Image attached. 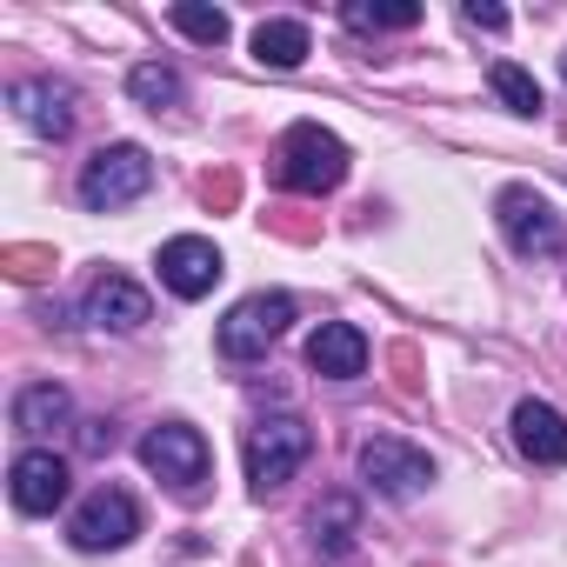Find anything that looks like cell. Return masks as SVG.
<instances>
[{
    "label": "cell",
    "mask_w": 567,
    "mask_h": 567,
    "mask_svg": "<svg viewBox=\"0 0 567 567\" xmlns=\"http://www.w3.org/2000/svg\"><path fill=\"white\" fill-rule=\"evenodd\" d=\"M308 454H315V427L301 421V414H260L254 427H247V487L267 501V494H280L301 467H308Z\"/></svg>",
    "instance_id": "6da1fadb"
},
{
    "label": "cell",
    "mask_w": 567,
    "mask_h": 567,
    "mask_svg": "<svg viewBox=\"0 0 567 567\" xmlns=\"http://www.w3.org/2000/svg\"><path fill=\"white\" fill-rule=\"evenodd\" d=\"M274 174H280L288 194H334L348 181V141L328 134L321 121H301V127H288V141H280Z\"/></svg>",
    "instance_id": "7a4b0ae2"
},
{
    "label": "cell",
    "mask_w": 567,
    "mask_h": 567,
    "mask_svg": "<svg viewBox=\"0 0 567 567\" xmlns=\"http://www.w3.org/2000/svg\"><path fill=\"white\" fill-rule=\"evenodd\" d=\"M147 187H154V154L134 147V141H114V147H101V154L81 167V207H94V214L134 207Z\"/></svg>",
    "instance_id": "3957f363"
},
{
    "label": "cell",
    "mask_w": 567,
    "mask_h": 567,
    "mask_svg": "<svg viewBox=\"0 0 567 567\" xmlns=\"http://www.w3.org/2000/svg\"><path fill=\"white\" fill-rule=\"evenodd\" d=\"M288 321H295V295H247V301L227 308L214 348H220L227 361H260L280 334H288Z\"/></svg>",
    "instance_id": "277c9868"
},
{
    "label": "cell",
    "mask_w": 567,
    "mask_h": 567,
    "mask_svg": "<svg viewBox=\"0 0 567 567\" xmlns=\"http://www.w3.org/2000/svg\"><path fill=\"white\" fill-rule=\"evenodd\" d=\"M361 481L388 501H414L421 487H434V454L401 434H374V441H361Z\"/></svg>",
    "instance_id": "5b68a950"
},
{
    "label": "cell",
    "mask_w": 567,
    "mask_h": 567,
    "mask_svg": "<svg viewBox=\"0 0 567 567\" xmlns=\"http://www.w3.org/2000/svg\"><path fill=\"white\" fill-rule=\"evenodd\" d=\"M141 461H147V474H161L174 494H200V481H207V467H214L207 434L187 427V421H161V427L141 441Z\"/></svg>",
    "instance_id": "8992f818"
},
{
    "label": "cell",
    "mask_w": 567,
    "mask_h": 567,
    "mask_svg": "<svg viewBox=\"0 0 567 567\" xmlns=\"http://www.w3.org/2000/svg\"><path fill=\"white\" fill-rule=\"evenodd\" d=\"M134 534H141V507H134L127 487H94V494L74 507V520H68V540H74L81 554H114V547H127Z\"/></svg>",
    "instance_id": "52a82bcc"
},
{
    "label": "cell",
    "mask_w": 567,
    "mask_h": 567,
    "mask_svg": "<svg viewBox=\"0 0 567 567\" xmlns=\"http://www.w3.org/2000/svg\"><path fill=\"white\" fill-rule=\"evenodd\" d=\"M494 214H501V227H507V240H514V254H527V260H554L560 254V220H554V207L534 194V187H507L501 200H494Z\"/></svg>",
    "instance_id": "ba28073f"
},
{
    "label": "cell",
    "mask_w": 567,
    "mask_h": 567,
    "mask_svg": "<svg viewBox=\"0 0 567 567\" xmlns=\"http://www.w3.org/2000/svg\"><path fill=\"white\" fill-rule=\"evenodd\" d=\"M68 487H74V474L54 447H21L14 467H8V494H14L21 514H54L68 501Z\"/></svg>",
    "instance_id": "9c48e42d"
},
{
    "label": "cell",
    "mask_w": 567,
    "mask_h": 567,
    "mask_svg": "<svg viewBox=\"0 0 567 567\" xmlns=\"http://www.w3.org/2000/svg\"><path fill=\"white\" fill-rule=\"evenodd\" d=\"M161 288L167 295H181V301H200V295H214V280L227 274L220 267V247L214 240H200V234H174L167 247H161Z\"/></svg>",
    "instance_id": "30bf717a"
},
{
    "label": "cell",
    "mask_w": 567,
    "mask_h": 567,
    "mask_svg": "<svg viewBox=\"0 0 567 567\" xmlns=\"http://www.w3.org/2000/svg\"><path fill=\"white\" fill-rule=\"evenodd\" d=\"M81 315H87L94 328H107V334H134V328L154 321V301H147L141 280H127V274H101L94 288H87V301H81Z\"/></svg>",
    "instance_id": "8fae6325"
},
{
    "label": "cell",
    "mask_w": 567,
    "mask_h": 567,
    "mask_svg": "<svg viewBox=\"0 0 567 567\" xmlns=\"http://www.w3.org/2000/svg\"><path fill=\"white\" fill-rule=\"evenodd\" d=\"M8 101H14V114H21L34 134H48V141H68V134H74V87H68V81H48V74H41V81H14Z\"/></svg>",
    "instance_id": "7c38bea8"
},
{
    "label": "cell",
    "mask_w": 567,
    "mask_h": 567,
    "mask_svg": "<svg viewBox=\"0 0 567 567\" xmlns=\"http://www.w3.org/2000/svg\"><path fill=\"white\" fill-rule=\"evenodd\" d=\"M308 368H315L321 381H354V374H368V334H361L354 321H321L315 341H308Z\"/></svg>",
    "instance_id": "4fadbf2b"
},
{
    "label": "cell",
    "mask_w": 567,
    "mask_h": 567,
    "mask_svg": "<svg viewBox=\"0 0 567 567\" xmlns=\"http://www.w3.org/2000/svg\"><path fill=\"white\" fill-rule=\"evenodd\" d=\"M514 447L534 467H567V414L547 401H520L514 408Z\"/></svg>",
    "instance_id": "5bb4252c"
},
{
    "label": "cell",
    "mask_w": 567,
    "mask_h": 567,
    "mask_svg": "<svg viewBox=\"0 0 567 567\" xmlns=\"http://www.w3.org/2000/svg\"><path fill=\"white\" fill-rule=\"evenodd\" d=\"M74 421V394L61 388V381H28L21 394H14V427L21 434H54V427H68Z\"/></svg>",
    "instance_id": "9a60e30c"
},
{
    "label": "cell",
    "mask_w": 567,
    "mask_h": 567,
    "mask_svg": "<svg viewBox=\"0 0 567 567\" xmlns=\"http://www.w3.org/2000/svg\"><path fill=\"white\" fill-rule=\"evenodd\" d=\"M254 61L260 68H280V74L301 68L308 61V28L301 21H260L254 28Z\"/></svg>",
    "instance_id": "2e32d148"
},
{
    "label": "cell",
    "mask_w": 567,
    "mask_h": 567,
    "mask_svg": "<svg viewBox=\"0 0 567 567\" xmlns=\"http://www.w3.org/2000/svg\"><path fill=\"white\" fill-rule=\"evenodd\" d=\"M127 94H134L147 114H167V107H181V94H187V87H181V74H174V68H161V61H141V68L127 74Z\"/></svg>",
    "instance_id": "e0dca14e"
},
{
    "label": "cell",
    "mask_w": 567,
    "mask_h": 567,
    "mask_svg": "<svg viewBox=\"0 0 567 567\" xmlns=\"http://www.w3.org/2000/svg\"><path fill=\"white\" fill-rule=\"evenodd\" d=\"M341 21L354 34H388V28H414L421 8H414V0H374V8H368V0H354V8H341Z\"/></svg>",
    "instance_id": "ac0fdd59"
},
{
    "label": "cell",
    "mask_w": 567,
    "mask_h": 567,
    "mask_svg": "<svg viewBox=\"0 0 567 567\" xmlns=\"http://www.w3.org/2000/svg\"><path fill=\"white\" fill-rule=\"evenodd\" d=\"M487 87H494L514 114H540V107H547V101H540V81H534L527 68H514V61H494V68H487Z\"/></svg>",
    "instance_id": "d6986e66"
},
{
    "label": "cell",
    "mask_w": 567,
    "mask_h": 567,
    "mask_svg": "<svg viewBox=\"0 0 567 567\" xmlns=\"http://www.w3.org/2000/svg\"><path fill=\"white\" fill-rule=\"evenodd\" d=\"M354 527H361L354 494H328V501L315 507V540H321V547H348V540H354Z\"/></svg>",
    "instance_id": "ffe728a7"
},
{
    "label": "cell",
    "mask_w": 567,
    "mask_h": 567,
    "mask_svg": "<svg viewBox=\"0 0 567 567\" xmlns=\"http://www.w3.org/2000/svg\"><path fill=\"white\" fill-rule=\"evenodd\" d=\"M167 21H174L187 41H200V48H220V41H227V14H220V8H200V0H174Z\"/></svg>",
    "instance_id": "44dd1931"
},
{
    "label": "cell",
    "mask_w": 567,
    "mask_h": 567,
    "mask_svg": "<svg viewBox=\"0 0 567 567\" xmlns=\"http://www.w3.org/2000/svg\"><path fill=\"white\" fill-rule=\"evenodd\" d=\"M461 14H467V28H487V34H501V28H507V14H501V8H487V0H467Z\"/></svg>",
    "instance_id": "7402d4cb"
},
{
    "label": "cell",
    "mask_w": 567,
    "mask_h": 567,
    "mask_svg": "<svg viewBox=\"0 0 567 567\" xmlns=\"http://www.w3.org/2000/svg\"><path fill=\"white\" fill-rule=\"evenodd\" d=\"M81 447H87V454H107V447H114V427H107V421H87V427H81Z\"/></svg>",
    "instance_id": "603a6c76"
},
{
    "label": "cell",
    "mask_w": 567,
    "mask_h": 567,
    "mask_svg": "<svg viewBox=\"0 0 567 567\" xmlns=\"http://www.w3.org/2000/svg\"><path fill=\"white\" fill-rule=\"evenodd\" d=\"M560 74H567V54H560Z\"/></svg>",
    "instance_id": "cb8c5ba5"
}]
</instances>
